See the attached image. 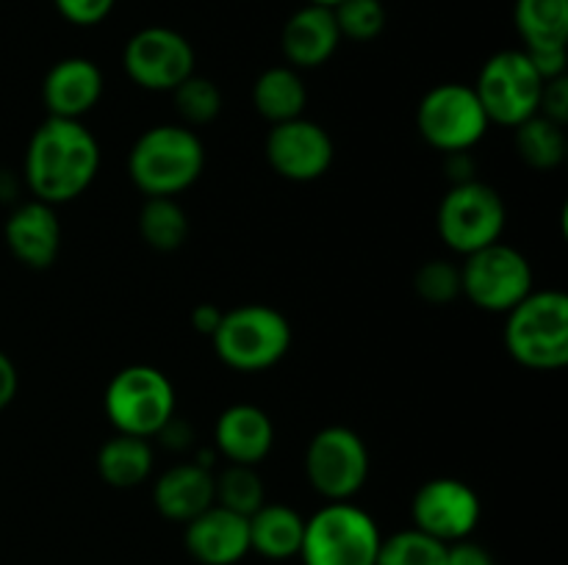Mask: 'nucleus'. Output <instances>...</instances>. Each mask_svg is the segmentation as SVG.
<instances>
[{"label": "nucleus", "instance_id": "4", "mask_svg": "<svg viewBox=\"0 0 568 565\" xmlns=\"http://www.w3.org/2000/svg\"><path fill=\"white\" fill-rule=\"evenodd\" d=\"M214 352L227 369L255 374L281 363L292 349V325L272 305L250 302L222 310L220 327L211 336Z\"/></svg>", "mask_w": 568, "mask_h": 565}, {"label": "nucleus", "instance_id": "32", "mask_svg": "<svg viewBox=\"0 0 568 565\" xmlns=\"http://www.w3.org/2000/svg\"><path fill=\"white\" fill-rule=\"evenodd\" d=\"M114 3L116 0H53L55 11L78 28L100 25L114 11Z\"/></svg>", "mask_w": 568, "mask_h": 565}, {"label": "nucleus", "instance_id": "34", "mask_svg": "<svg viewBox=\"0 0 568 565\" xmlns=\"http://www.w3.org/2000/svg\"><path fill=\"white\" fill-rule=\"evenodd\" d=\"M538 114L566 127V122H568V75L552 78V81L544 83L541 103H538Z\"/></svg>", "mask_w": 568, "mask_h": 565}, {"label": "nucleus", "instance_id": "16", "mask_svg": "<svg viewBox=\"0 0 568 565\" xmlns=\"http://www.w3.org/2000/svg\"><path fill=\"white\" fill-rule=\"evenodd\" d=\"M105 78L92 59L70 55L55 61L42 81V103L48 116L83 120L103 97Z\"/></svg>", "mask_w": 568, "mask_h": 565}, {"label": "nucleus", "instance_id": "7", "mask_svg": "<svg viewBox=\"0 0 568 565\" xmlns=\"http://www.w3.org/2000/svg\"><path fill=\"white\" fill-rule=\"evenodd\" d=\"M508 208L494 186L483 181L453 183L436 214L442 242L453 253L471 255L494 242H503Z\"/></svg>", "mask_w": 568, "mask_h": 565}, {"label": "nucleus", "instance_id": "30", "mask_svg": "<svg viewBox=\"0 0 568 565\" xmlns=\"http://www.w3.org/2000/svg\"><path fill=\"white\" fill-rule=\"evenodd\" d=\"M333 17L342 39L349 42H375L388 22L383 0H342L333 6Z\"/></svg>", "mask_w": 568, "mask_h": 565}, {"label": "nucleus", "instance_id": "24", "mask_svg": "<svg viewBox=\"0 0 568 565\" xmlns=\"http://www.w3.org/2000/svg\"><path fill=\"white\" fill-rule=\"evenodd\" d=\"M514 142L519 158L538 172H549L564 164L568 150L566 127L541 114L530 116L521 125H516Z\"/></svg>", "mask_w": 568, "mask_h": 565}, {"label": "nucleus", "instance_id": "37", "mask_svg": "<svg viewBox=\"0 0 568 565\" xmlns=\"http://www.w3.org/2000/svg\"><path fill=\"white\" fill-rule=\"evenodd\" d=\"M220 319H222V310L214 308V305H209V302L197 305V308L192 310L194 330L203 332V336H214V330L220 327Z\"/></svg>", "mask_w": 568, "mask_h": 565}, {"label": "nucleus", "instance_id": "13", "mask_svg": "<svg viewBox=\"0 0 568 565\" xmlns=\"http://www.w3.org/2000/svg\"><path fill=\"white\" fill-rule=\"evenodd\" d=\"M483 515L480 496L471 485L455 476H436L419 485L410 502L414 526L442 543L471 537Z\"/></svg>", "mask_w": 568, "mask_h": 565}, {"label": "nucleus", "instance_id": "11", "mask_svg": "<svg viewBox=\"0 0 568 565\" xmlns=\"http://www.w3.org/2000/svg\"><path fill=\"white\" fill-rule=\"evenodd\" d=\"M544 83L547 81L538 75L525 50H499L483 64L475 92L488 122L516 127L538 114Z\"/></svg>", "mask_w": 568, "mask_h": 565}, {"label": "nucleus", "instance_id": "35", "mask_svg": "<svg viewBox=\"0 0 568 565\" xmlns=\"http://www.w3.org/2000/svg\"><path fill=\"white\" fill-rule=\"evenodd\" d=\"M444 565H494V557L486 546L464 537V541L447 543V559H444Z\"/></svg>", "mask_w": 568, "mask_h": 565}, {"label": "nucleus", "instance_id": "33", "mask_svg": "<svg viewBox=\"0 0 568 565\" xmlns=\"http://www.w3.org/2000/svg\"><path fill=\"white\" fill-rule=\"evenodd\" d=\"M530 59V64L536 66L538 75L544 81H552V78L566 75L568 66V44H532V48H521Z\"/></svg>", "mask_w": 568, "mask_h": 565}, {"label": "nucleus", "instance_id": "14", "mask_svg": "<svg viewBox=\"0 0 568 565\" xmlns=\"http://www.w3.org/2000/svg\"><path fill=\"white\" fill-rule=\"evenodd\" d=\"M333 138L320 122L297 120L277 122L266 136V161L281 177L294 183H311L327 175L333 164Z\"/></svg>", "mask_w": 568, "mask_h": 565}, {"label": "nucleus", "instance_id": "20", "mask_svg": "<svg viewBox=\"0 0 568 565\" xmlns=\"http://www.w3.org/2000/svg\"><path fill=\"white\" fill-rule=\"evenodd\" d=\"M153 504L166 521L189 524L214 504V474L200 463L172 465L153 485Z\"/></svg>", "mask_w": 568, "mask_h": 565}, {"label": "nucleus", "instance_id": "18", "mask_svg": "<svg viewBox=\"0 0 568 565\" xmlns=\"http://www.w3.org/2000/svg\"><path fill=\"white\" fill-rule=\"evenodd\" d=\"M338 42L342 33L331 6L305 3L288 17L281 31V50L294 70H316L327 64L338 50Z\"/></svg>", "mask_w": 568, "mask_h": 565}, {"label": "nucleus", "instance_id": "19", "mask_svg": "<svg viewBox=\"0 0 568 565\" xmlns=\"http://www.w3.org/2000/svg\"><path fill=\"white\" fill-rule=\"evenodd\" d=\"M216 452L236 465H258L275 443V424L258 404L239 402L220 413L214 427Z\"/></svg>", "mask_w": 568, "mask_h": 565}, {"label": "nucleus", "instance_id": "29", "mask_svg": "<svg viewBox=\"0 0 568 565\" xmlns=\"http://www.w3.org/2000/svg\"><path fill=\"white\" fill-rule=\"evenodd\" d=\"M170 94L175 97V109L186 127L209 125V122H214L222 111L220 86H216L211 78L197 75V72L189 75L183 83H178Z\"/></svg>", "mask_w": 568, "mask_h": 565}, {"label": "nucleus", "instance_id": "2", "mask_svg": "<svg viewBox=\"0 0 568 565\" xmlns=\"http://www.w3.org/2000/svg\"><path fill=\"white\" fill-rule=\"evenodd\" d=\"M205 147L186 125H155L133 142L128 175L144 197H175L197 183Z\"/></svg>", "mask_w": 568, "mask_h": 565}, {"label": "nucleus", "instance_id": "25", "mask_svg": "<svg viewBox=\"0 0 568 565\" xmlns=\"http://www.w3.org/2000/svg\"><path fill=\"white\" fill-rule=\"evenodd\" d=\"M514 25L525 48L568 44V0H516Z\"/></svg>", "mask_w": 568, "mask_h": 565}, {"label": "nucleus", "instance_id": "10", "mask_svg": "<svg viewBox=\"0 0 568 565\" xmlns=\"http://www.w3.org/2000/svg\"><path fill=\"white\" fill-rule=\"evenodd\" d=\"M488 114L475 86L466 83H438L422 97L416 109V127L433 150L466 153L488 133Z\"/></svg>", "mask_w": 568, "mask_h": 565}, {"label": "nucleus", "instance_id": "36", "mask_svg": "<svg viewBox=\"0 0 568 565\" xmlns=\"http://www.w3.org/2000/svg\"><path fill=\"white\" fill-rule=\"evenodd\" d=\"M17 391H20V371H17L14 360L0 349V410L14 402Z\"/></svg>", "mask_w": 568, "mask_h": 565}, {"label": "nucleus", "instance_id": "5", "mask_svg": "<svg viewBox=\"0 0 568 565\" xmlns=\"http://www.w3.org/2000/svg\"><path fill=\"white\" fill-rule=\"evenodd\" d=\"M381 526L353 502H327L305 518L303 565H375L381 552Z\"/></svg>", "mask_w": 568, "mask_h": 565}, {"label": "nucleus", "instance_id": "17", "mask_svg": "<svg viewBox=\"0 0 568 565\" xmlns=\"http://www.w3.org/2000/svg\"><path fill=\"white\" fill-rule=\"evenodd\" d=\"M6 247L28 269H48L59 258L61 249V222L55 216V205L42 199H28L17 205L3 227Z\"/></svg>", "mask_w": 568, "mask_h": 565}, {"label": "nucleus", "instance_id": "27", "mask_svg": "<svg viewBox=\"0 0 568 565\" xmlns=\"http://www.w3.org/2000/svg\"><path fill=\"white\" fill-rule=\"evenodd\" d=\"M214 502L250 518L266 502L264 480L255 465L231 463L220 476H214Z\"/></svg>", "mask_w": 568, "mask_h": 565}, {"label": "nucleus", "instance_id": "38", "mask_svg": "<svg viewBox=\"0 0 568 565\" xmlns=\"http://www.w3.org/2000/svg\"><path fill=\"white\" fill-rule=\"evenodd\" d=\"M308 3H316V6H336V3H342V0H308Z\"/></svg>", "mask_w": 568, "mask_h": 565}, {"label": "nucleus", "instance_id": "6", "mask_svg": "<svg viewBox=\"0 0 568 565\" xmlns=\"http://www.w3.org/2000/svg\"><path fill=\"white\" fill-rule=\"evenodd\" d=\"M103 408L116 432L153 438L175 419V386L155 366H125L105 386Z\"/></svg>", "mask_w": 568, "mask_h": 565}, {"label": "nucleus", "instance_id": "23", "mask_svg": "<svg viewBox=\"0 0 568 565\" xmlns=\"http://www.w3.org/2000/svg\"><path fill=\"white\" fill-rule=\"evenodd\" d=\"M153 460L155 454L148 438L116 432L100 446L98 474L105 485L128 491V487H139L148 480L150 471H153Z\"/></svg>", "mask_w": 568, "mask_h": 565}, {"label": "nucleus", "instance_id": "3", "mask_svg": "<svg viewBox=\"0 0 568 565\" xmlns=\"http://www.w3.org/2000/svg\"><path fill=\"white\" fill-rule=\"evenodd\" d=\"M505 321L510 358L532 371H558L568 363V297L564 291L532 288Z\"/></svg>", "mask_w": 568, "mask_h": 565}, {"label": "nucleus", "instance_id": "12", "mask_svg": "<svg viewBox=\"0 0 568 565\" xmlns=\"http://www.w3.org/2000/svg\"><path fill=\"white\" fill-rule=\"evenodd\" d=\"M194 55L192 42L181 31L166 25H148L128 39L122 50V66L128 78L139 89L148 92H172L178 83L194 75Z\"/></svg>", "mask_w": 568, "mask_h": 565}, {"label": "nucleus", "instance_id": "8", "mask_svg": "<svg viewBox=\"0 0 568 565\" xmlns=\"http://www.w3.org/2000/svg\"><path fill=\"white\" fill-rule=\"evenodd\" d=\"M532 282L536 277L527 255L503 242L464 255L460 264V297L488 314H508L532 291Z\"/></svg>", "mask_w": 568, "mask_h": 565}, {"label": "nucleus", "instance_id": "26", "mask_svg": "<svg viewBox=\"0 0 568 565\" xmlns=\"http://www.w3.org/2000/svg\"><path fill=\"white\" fill-rule=\"evenodd\" d=\"M139 236L159 253H175L189 238V216L175 197H144Z\"/></svg>", "mask_w": 568, "mask_h": 565}, {"label": "nucleus", "instance_id": "21", "mask_svg": "<svg viewBox=\"0 0 568 565\" xmlns=\"http://www.w3.org/2000/svg\"><path fill=\"white\" fill-rule=\"evenodd\" d=\"M250 526V552L261 554L272 563H283L300 554L303 546L305 518L288 504L264 502L247 518Z\"/></svg>", "mask_w": 568, "mask_h": 565}, {"label": "nucleus", "instance_id": "15", "mask_svg": "<svg viewBox=\"0 0 568 565\" xmlns=\"http://www.w3.org/2000/svg\"><path fill=\"white\" fill-rule=\"evenodd\" d=\"M183 546L200 565H236L250 554L247 518L222 504H211L183 524Z\"/></svg>", "mask_w": 568, "mask_h": 565}, {"label": "nucleus", "instance_id": "9", "mask_svg": "<svg viewBox=\"0 0 568 565\" xmlns=\"http://www.w3.org/2000/svg\"><path fill=\"white\" fill-rule=\"evenodd\" d=\"M305 476L325 502H353L369 480L364 438L342 424L322 427L305 449Z\"/></svg>", "mask_w": 568, "mask_h": 565}, {"label": "nucleus", "instance_id": "28", "mask_svg": "<svg viewBox=\"0 0 568 565\" xmlns=\"http://www.w3.org/2000/svg\"><path fill=\"white\" fill-rule=\"evenodd\" d=\"M444 559H447V543L410 526L394 532L392 537H383L375 565H444Z\"/></svg>", "mask_w": 568, "mask_h": 565}, {"label": "nucleus", "instance_id": "1", "mask_svg": "<svg viewBox=\"0 0 568 565\" xmlns=\"http://www.w3.org/2000/svg\"><path fill=\"white\" fill-rule=\"evenodd\" d=\"M26 183L33 199L64 205L81 197L100 172V144L81 120L48 116L26 147Z\"/></svg>", "mask_w": 568, "mask_h": 565}, {"label": "nucleus", "instance_id": "31", "mask_svg": "<svg viewBox=\"0 0 568 565\" xmlns=\"http://www.w3.org/2000/svg\"><path fill=\"white\" fill-rule=\"evenodd\" d=\"M414 288L427 305H449L460 297V266L453 260L433 258L422 264L414 275Z\"/></svg>", "mask_w": 568, "mask_h": 565}, {"label": "nucleus", "instance_id": "22", "mask_svg": "<svg viewBox=\"0 0 568 565\" xmlns=\"http://www.w3.org/2000/svg\"><path fill=\"white\" fill-rule=\"evenodd\" d=\"M305 103H308V89L294 66L277 64L255 78L253 105L270 125L303 116Z\"/></svg>", "mask_w": 568, "mask_h": 565}]
</instances>
